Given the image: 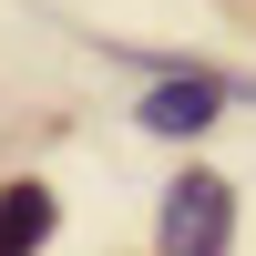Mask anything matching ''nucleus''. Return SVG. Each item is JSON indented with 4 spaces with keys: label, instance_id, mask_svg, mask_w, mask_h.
Instances as JSON below:
<instances>
[{
    "label": "nucleus",
    "instance_id": "obj_2",
    "mask_svg": "<svg viewBox=\"0 0 256 256\" xmlns=\"http://www.w3.org/2000/svg\"><path fill=\"white\" fill-rule=\"evenodd\" d=\"M226 102H236V82H226V72H164L154 92L134 102V123H144V134H164V144H184V134H205Z\"/></svg>",
    "mask_w": 256,
    "mask_h": 256
},
{
    "label": "nucleus",
    "instance_id": "obj_1",
    "mask_svg": "<svg viewBox=\"0 0 256 256\" xmlns=\"http://www.w3.org/2000/svg\"><path fill=\"white\" fill-rule=\"evenodd\" d=\"M154 246L164 256H236V184L216 164H184L154 205Z\"/></svg>",
    "mask_w": 256,
    "mask_h": 256
},
{
    "label": "nucleus",
    "instance_id": "obj_3",
    "mask_svg": "<svg viewBox=\"0 0 256 256\" xmlns=\"http://www.w3.org/2000/svg\"><path fill=\"white\" fill-rule=\"evenodd\" d=\"M52 226H62V205H52L41 174H10V184H0V256H41Z\"/></svg>",
    "mask_w": 256,
    "mask_h": 256
}]
</instances>
